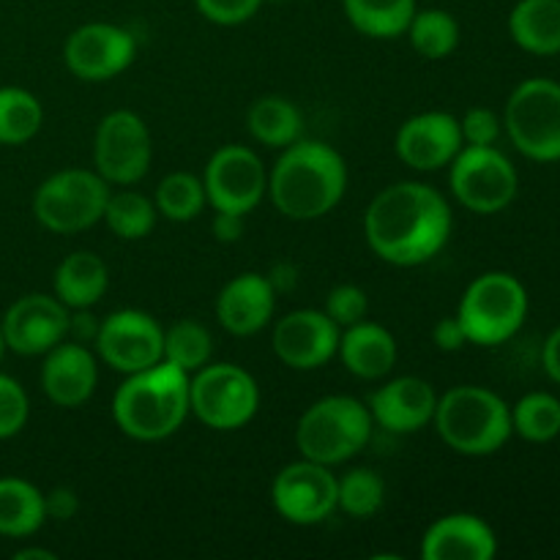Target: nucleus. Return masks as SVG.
Returning <instances> with one entry per match:
<instances>
[{"label":"nucleus","instance_id":"obj_21","mask_svg":"<svg viewBox=\"0 0 560 560\" xmlns=\"http://www.w3.org/2000/svg\"><path fill=\"white\" fill-rule=\"evenodd\" d=\"M277 290L262 273H241L230 279L217 299V317L233 337H252L271 323Z\"/></svg>","mask_w":560,"mask_h":560},{"label":"nucleus","instance_id":"obj_30","mask_svg":"<svg viewBox=\"0 0 560 560\" xmlns=\"http://www.w3.org/2000/svg\"><path fill=\"white\" fill-rule=\"evenodd\" d=\"M410 44L416 52L427 60H441L457 49L459 44V22L443 9L416 11L408 25Z\"/></svg>","mask_w":560,"mask_h":560},{"label":"nucleus","instance_id":"obj_38","mask_svg":"<svg viewBox=\"0 0 560 560\" xmlns=\"http://www.w3.org/2000/svg\"><path fill=\"white\" fill-rule=\"evenodd\" d=\"M501 129L503 120L487 107L468 109L465 118L459 120V131H463L465 145H495L498 137H501Z\"/></svg>","mask_w":560,"mask_h":560},{"label":"nucleus","instance_id":"obj_29","mask_svg":"<svg viewBox=\"0 0 560 560\" xmlns=\"http://www.w3.org/2000/svg\"><path fill=\"white\" fill-rule=\"evenodd\" d=\"M44 107L31 91L0 88V145H25L42 131Z\"/></svg>","mask_w":560,"mask_h":560},{"label":"nucleus","instance_id":"obj_27","mask_svg":"<svg viewBox=\"0 0 560 560\" xmlns=\"http://www.w3.org/2000/svg\"><path fill=\"white\" fill-rule=\"evenodd\" d=\"M246 129L266 148H288L301 140L304 131V115L299 113L290 98L262 96L257 98L246 115Z\"/></svg>","mask_w":560,"mask_h":560},{"label":"nucleus","instance_id":"obj_11","mask_svg":"<svg viewBox=\"0 0 560 560\" xmlns=\"http://www.w3.org/2000/svg\"><path fill=\"white\" fill-rule=\"evenodd\" d=\"M153 159L151 131L131 109L104 115L93 137V167L109 186H131L148 175Z\"/></svg>","mask_w":560,"mask_h":560},{"label":"nucleus","instance_id":"obj_14","mask_svg":"<svg viewBox=\"0 0 560 560\" xmlns=\"http://www.w3.org/2000/svg\"><path fill=\"white\" fill-rule=\"evenodd\" d=\"M271 503L293 525L326 523L337 512V476L320 463L299 459L279 470L271 485Z\"/></svg>","mask_w":560,"mask_h":560},{"label":"nucleus","instance_id":"obj_20","mask_svg":"<svg viewBox=\"0 0 560 560\" xmlns=\"http://www.w3.org/2000/svg\"><path fill=\"white\" fill-rule=\"evenodd\" d=\"M98 383V364L82 342L63 339L44 353L42 388L58 408H80L93 397Z\"/></svg>","mask_w":560,"mask_h":560},{"label":"nucleus","instance_id":"obj_24","mask_svg":"<svg viewBox=\"0 0 560 560\" xmlns=\"http://www.w3.org/2000/svg\"><path fill=\"white\" fill-rule=\"evenodd\" d=\"M109 284V268L93 252H71L60 266L55 268L52 288L55 295L63 301L69 310H91L98 304Z\"/></svg>","mask_w":560,"mask_h":560},{"label":"nucleus","instance_id":"obj_16","mask_svg":"<svg viewBox=\"0 0 560 560\" xmlns=\"http://www.w3.org/2000/svg\"><path fill=\"white\" fill-rule=\"evenodd\" d=\"M137 58V42L126 27L109 22H88L77 27L63 47V60L74 77L104 82L129 69Z\"/></svg>","mask_w":560,"mask_h":560},{"label":"nucleus","instance_id":"obj_37","mask_svg":"<svg viewBox=\"0 0 560 560\" xmlns=\"http://www.w3.org/2000/svg\"><path fill=\"white\" fill-rule=\"evenodd\" d=\"M370 312V301L359 284H337L326 299V315L337 323L339 328L355 326V323L366 320Z\"/></svg>","mask_w":560,"mask_h":560},{"label":"nucleus","instance_id":"obj_18","mask_svg":"<svg viewBox=\"0 0 560 560\" xmlns=\"http://www.w3.org/2000/svg\"><path fill=\"white\" fill-rule=\"evenodd\" d=\"M463 145L459 118L441 109L413 115L397 131V156L419 173L448 167Z\"/></svg>","mask_w":560,"mask_h":560},{"label":"nucleus","instance_id":"obj_33","mask_svg":"<svg viewBox=\"0 0 560 560\" xmlns=\"http://www.w3.org/2000/svg\"><path fill=\"white\" fill-rule=\"evenodd\" d=\"M512 430L528 443H550L560 435V399L530 392L512 408Z\"/></svg>","mask_w":560,"mask_h":560},{"label":"nucleus","instance_id":"obj_9","mask_svg":"<svg viewBox=\"0 0 560 560\" xmlns=\"http://www.w3.org/2000/svg\"><path fill=\"white\" fill-rule=\"evenodd\" d=\"M189 408L211 430H241L260 408V388L244 366L206 364L189 375Z\"/></svg>","mask_w":560,"mask_h":560},{"label":"nucleus","instance_id":"obj_8","mask_svg":"<svg viewBox=\"0 0 560 560\" xmlns=\"http://www.w3.org/2000/svg\"><path fill=\"white\" fill-rule=\"evenodd\" d=\"M509 140L534 162H560V82L530 77L520 82L503 109Z\"/></svg>","mask_w":560,"mask_h":560},{"label":"nucleus","instance_id":"obj_26","mask_svg":"<svg viewBox=\"0 0 560 560\" xmlns=\"http://www.w3.org/2000/svg\"><path fill=\"white\" fill-rule=\"evenodd\" d=\"M47 523L44 492L20 476L0 479V536L25 539Z\"/></svg>","mask_w":560,"mask_h":560},{"label":"nucleus","instance_id":"obj_41","mask_svg":"<svg viewBox=\"0 0 560 560\" xmlns=\"http://www.w3.org/2000/svg\"><path fill=\"white\" fill-rule=\"evenodd\" d=\"M432 339H435L438 348L446 350V353H457V350H463L465 345H468V334H465L457 315L441 317V320L435 323V328H432Z\"/></svg>","mask_w":560,"mask_h":560},{"label":"nucleus","instance_id":"obj_4","mask_svg":"<svg viewBox=\"0 0 560 560\" xmlns=\"http://www.w3.org/2000/svg\"><path fill=\"white\" fill-rule=\"evenodd\" d=\"M438 435L448 448L465 457H487L506 446L512 430V408L485 386H454L438 397Z\"/></svg>","mask_w":560,"mask_h":560},{"label":"nucleus","instance_id":"obj_6","mask_svg":"<svg viewBox=\"0 0 560 560\" xmlns=\"http://www.w3.org/2000/svg\"><path fill=\"white\" fill-rule=\"evenodd\" d=\"M528 290L506 271H487L468 284L457 317L470 345L495 348L509 342L528 317Z\"/></svg>","mask_w":560,"mask_h":560},{"label":"nucleus","instance_id":"obj_22","mask_svg":"<svg viewBox=\"0 0 560 560\" xmlns=\"http://www.w3.org/2000/svg\"><path fill=\"white\" fill-rule=\"evenodd\" d=\"M495 552V530L476 514H446L435 520L421 539L424 560H490Z\"/></svg>","mask_w":560,"mask_h":560},{"label":"nucleus","instance_id":"obj_7","mask_svg":"<svg viewBox=\"0 0 560 560\" xmlns=\"http://www.w3.org/2000/svg\"><path fill=\"white\" fill-rule=\"evenodd\" d=\"M109 184L96 170H60L33 195V217L49 233L71 235L104 219Z\"/></svg>","mask_w":560,"mask_h":560},{"label":"nucleus","instance_id":"obj_10","mask_svg":"<svg viewBox=\"0 0 560 560\" xmlns=\"http://www.w3.org/2000/svg\"><path fill=\"white\" fill-rule=\"evenodd\" d=\"M448 184L459 206L481 217L506 211L520 189L517 170L495 145H463L452 162Z\"/></svg>","mask_w":560,"mask_h":560},{"label":"nucleus","instance_id":"obj_31","mask_svg":"<svg viewBox=\"0 0 560 560\" xmlns=\"http://www.w3.org/2000/svg\"><path fill=\"white\" fill-rule=\"evenodd\" d=\"M156 206L148 200L140 191H109L107 208H104V222L113 230L118 238L124 241H140L151 235L153 224H156Z\"/></svg>","mask_w":560,"mask_h":560},{"label":"nucleus","instance_id":"obj_43","mask_svg":"<svg viewBox=\"0 0 560 560\" xmlns=\"http://www.w3.org/2000/svg\"><path fill=\"white\" fill-rule=\"evenodd\" d=\"M98 334V323L93 320V315L88 310H74L69 320V337H74V342H93Z\"/></svg>","mask_w":560,"mask_h":560},{"label":"nucleus","instance_id":"obj_13","mask_svg":"<svg viewBox=\"0 0 560 560\" xmlns=\"http://www.w3.org/2000/svg\"><path fill=\"white\" fill-rule=\"evenodd\" d=\"M202 186L217 211L246 217L268 195V173L252 148L224 145L208 159Z\"/></svg>","mask_w":560,"mask_h":560},{"label":"nucleus","instance_id":"obj_44","mask_svg":"<svg viewBox=\"0 0 560 560\" xmlns=\"http://www.w3.org/2000/svg\"><path fill=\"white\" fill-rule=\"evenodd\" d=\"M541 364H545L547 377L560 386V326L547 337L545 350H541Z\"/></svg>","mask_w":560,"mask_h":560},{"label":"nucleus","instance_id":"obj_3","mask_svg":"<svg viewBox=\"0 0 560 560\" xmlns=\"http://www.w3.org/2000/svg\"><path fill=\"white\" fill-rule=\"evenodd\" d=\"M189 413V375L170 361L126 375L113 397L118 430L142 443L175 435Z\"/></svg>","mask_w":560,"mask_h":560},{"label":"nucleus","instance_id":"obj_45","mask_svg":"<svg viewBox=\"0 0 560 560\" xmlns=\"http://www.w3.org/2000/svg\"><path fill=\"white\" fill-rule=\"evenodd\" d=\"M16 560H27V558H38V560H55V552L49 550H36V547H31V550H20L14 552Z\"/></svg>","mask_w":560,"mask_h":560},{"label":"nucleus","instance_id":"obj_28","mask_svg":"<svg viewBox=\"0 0 560 560\" xmlns=\"http://www.w3.org/2000/svg\"><path fill=\"white\" fill-rule=\"evenodd\" d=\"M350 25L370 38H399L419 9L416 0H342Z\"/></svg>","mask_w":560,"mask_h":560},{"label":"nucleus","instance_id":"obj_23","mask_svg":"<svg viewBox=\"0 0 560 560\" xmlns=\"http://www.w3.org/2000/svg\"><path fill=\"white\" fill-rule=\"evenodd\" d=\"M337 355L342 359L345 370L361 381H381L397 364V339L381 323L361 320L342 328Z\"/></svg>","mask_w":560,"mask_h":560},{"label":"nucleus","instance_id":"obj_1","mask_svg":"<svg viewBox=\"0 0 560 560\" xmlns=\"http://www.w3.org/2000/svg\"><path fill=\"white\" fill-rule=\"evenodd\" d=\"M448 200L419 180H399L377 191L364 217L366 244L381 260L410 268L441 255L452 238Z\"/></svg>","mask_w":560,"mask_h":560},{"label":"nucleus","instance_id":"obj_35","mask_svg":"<svg viewBox=\"0 0 560 560\" xmlns=\"http://www.w3.org/2000/svg\"><path fill=\"white\" fill-rule=\"evenodd\" d=\"M386 501V481L370 468H355L337 479V509L353 520L375 517Z\"/></svg>","mask_w":560,"mask_h":560},{"label":"nucleus","instance_id":"obj_34","mask_svg":"<svg viewBox=\"0 0 560 560\" xmlns=\"http://www.w3.org/2000/svg\"><path fill=\"white\" fill-rule=\"evenodd\" d=\"M208 197L202 178L191 173H170L153 195V206L170 222H189V219L200 217Z\"/></svg>","mask_w":560,"mask_h":560},{"label":"nucleus","instance_id":"obj_40","mask_svg":"<svg viewBox=\"0 0 560 560\" xmlns=\"http://www.w3.org/2000/svg\"><path fill=\"white\" fill-rule=\"evenodd\" d=\"M77 509H80V498L69 487H55L52 492H44V512H47V520L66 523V520L74 517Z\"/></svg>","mask_w":560,"mask_h":560},{"label":"nucleus","instance_id":"obj_39","mask_svg":"<svg viewBox=\"0 0 560 560\" xmlns=\"http://www.w3.org/2000/svg\"><path fill=\"white\" fill-rule=\"evenodd\" d=\"M200 14L217 25H241L262 9L266 0H195Z\"/></svg>","mask_w":560,"mask_h":560},{"label":"nucleus","instance_id":"obj_46","mask_svg":"<svg viewBox=\"0 0 560 560\" xmlns=\"http://www.w3.org/2000/svg\"><path fill=\"white\" fill-rule=\"evenodd\" d=\"M5 353V339H3V326H0V359H3Z\"/></svg>","mask_w":560,"mask_h":560},{"label":"nucleus","instance_id":"obj_32","mask_svg":"<svg viewBox=\"0 0 560 560\" xmlns=\"http://www.w3.org/2000/svg\"><path fill=\"white\" fill-rule=\"evenodd\" d=\"M213 337L202 323L178 320L164 331V361L195 375L206 364H211Z\"/></svg>","mask_w":560,"mask_h":560},{"label":"nucleus","instance_id":"obj_25","mask_svg":"<svg viewBox=\"0 0 560 560\" xmlns=\"http://www.w3.org/2000/svg\"><path fill=\"white\" fill-rule=\"evenodd\" d=\"M509 36L530 55H560V0H517L509 14Z\"/></svg>","mask_w":560,"mask_h":560},{"label":"nucleus","instance_id":"obj_12","mask_svg":"<svg viewBox=\"0 0 560 560\" xmlns=\"http://www.w3.org/2000/svg\"><path fill=\"white\" fill-rule=\"evenodd\" d=\"M96 353L120 375H135L164 361V328L140 310H118L98 323Z\"/></svg>","mask_w":560,"mask_h":560},{"label":"nucleus","instance_id":"obj_15","mask_svg":"<svg viewBox=\"0 0 560 560\" xmlns=\"http://www.w3.org/2000/svg\"><path fill=\"white\" fill-rule=\"evenodd\" d=\"M69 320L71 310L58 295H22L0 317L5 350H14L20 355H44L55 345L69 339Z\"/></svg>","mask_w":560,"mask_h":560},{"label":"nucleus","instance_id":"obj_2","mask_svg":"<svg viewBox=\"0 0 560 560\" xmlns=\"http://www.w3.org/2000/svg\"><path fill=\"white\" fill-rule=\"evenodd\" d=\"M348 189V164L337 148L317 140H295L282 148L268 173V195L279 213L312 222L339 206Z\"/></svg>","mask_w":560,"mask_h":560},{"label":"nucleus","instance_id":"obj_42","mask_svg":"<svg viewBox=\"0 0 560 560\" xmlns=\"http://www.w3.org/2000/svg\"><path fill=\"white\" fill-rule=\"evenodd\" d=\"M213 235H217L222 244H233L244 235V217L241 213H230V211H217L213 217Z\"/></svg>","mask_w":560,"mask_h":560},{"label":"nucleus","instance_id":"obj_36","mask_svg":"<svg viewBox=\"0 0 560 560\" xmlns=\"http://www.w3.org/2000/svg\"><path fill=\"white\" fill-rule=\"evenodd\" d=\"M31 416V399L16 377L0 372V441L20 435Z\"/></svg>","mask_w":560,"mask_h":560},{"label":"nucleus","instance_id":"obj_19","mask_svg":"<svg viewBox=\"0 0 560 560\" xmlns=\"http://www.w3.org/2000/svg\"><path fill=\"white\" fill-rule=\"evenodd\" d=\"M435 388L424 377L416 375L394 377L386 386L377 388L370 399L372 421H377L383 430L394 432V435L424 430L435 419Z\"/></svg>","mask_w":560,"mask_h":560},{"label":"nucleus","instance_id":"obj_17","mask_svg":"<svg viewBox=\"0 0 560 560\" xmlns=\"http://www.w3.org/2000/svg\"><path fill=\"white\" fill-rule=\"evenodd\" d=\"M342 328L320 310H295L273 328V353L290 370L312 372L337 355Z\"/></svg>","mask_w":560,"mask_h":560},{"label":"nucleus","instance_id":"obj_5","mask_svg":"<svg viewBox=\"0 0 560 560\" xmlns=\"http://www.w3.org/2000/svg\"><path fill=\"white\" fill-rule=\"evenodd\" d=\"M370 408L355 397L334 394L304 410L295 427V446L304 459L331 468L353 459L370 443Z\"/></svg>","mask_w":560,"mask_h":560}]
</instances>
